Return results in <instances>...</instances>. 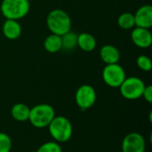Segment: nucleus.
<instances>
[{
	"label": "nucleus",
	"instance_id": "nucleus-13",
	"mask_svg": "<svg viewBox=\"0 0 152 152\" xmlns=\"http://www.w3.org/2000/svg\"><path fill=\"white\" fill-rule=\"evenodd\" d=\"M77 46H78L84 52L91 53L95 50L97 46V41L92 34L87 32H82L77 35Z\"/></svg>",
	"mask_w": 152,
	"mask_h": 152
},
{
	"label": "nucleus",
	"instance_id": "nucleus-5",
	"mask_svg": "<svg viewBox=\"0 0 152 152\" xmlns=\"http://www.w3.org/2000/svg\"><path fill=\"white\" fill-rule=\"evenodd\" d=\"M145 83L138 77H126L124 82L118 87L120 94L126 100H137L142 96L145 88Z\"/></svg>",
	"mask_w": 152,
	"mask_h": 152
},
{
	"label": "nucleus",
	"instance_id": "nucleus-4",
	"mask_svg": "<svg viewBox=\"0 0 152 152\" xmlns=\"http://www.w3.org/2000/svg\"><path fill=\"white\" fill-rule=\"evenodd\" d=\"M55 117V111L53 106L41 103L30 109L28 120L31 125L37 128H45L49 126Z\"/></svg>",
	"mask_w": 152,
	"mask_h": 152
},
{
	"label": "nucleus",
	"instance_id": "nucleus-11",
	"mask_svg": "<svg viewBox=\"0 0 152 152\" xmlns=\"http://www.w3.org/2000/svg\"><path fill=\"white\" fill-rule=\"evenodd\" d=\"M2 32L5 38L9 40H16L21 36L22 28L19 20L5 19L2 25Z\"/></svg>",
	"mask_w": 152,
	"mask_h": 152
},
{
	"label": "nucleus",
	"instance_id": "nucleus-17",
	"mask_svg": "<svg viewBox=\"0 0 152 152\" xmlns=\"http://www.w3.org/2000/svg\"><path fill=\"white\" fill-rule=\"evenodd\" d=\"M61 49L66 51H71L77 46V34L71 32V30L61 36Z\"/></svg>",
	"mask_w": 152,
	"mask_h": 152
},
{
	"label": "nucleus",
	"instance_id": "nucleus-7",
	"mask_svg": "<svg viewBox=\"0 0 152 152\" xmlns=\"http://www.w3.org/2000/svg\"><path fill=\"white\" fill-rule=\"evenodd\" d=\"M96 91L90 85L80 86L75 94L76 103L82 110L92 108L96 102Z\"/></svg>",
	"mask_w": 152,
	"mask_h": 152
},
{
	"label": "nucleus",
	"instance_id": "nucleus-21",
	"mask_svg": "<svg viewBox=\"0 0 152 152\" xmlns=\"http://www.w3.org/2000/svg\"><path fill=\"white\" fill-rule=\"evenodd\" d=\"M144 98V100L149 102V103H151L152 102V86L151 85L149 86H146L144 90H143V93H142V96Z\"/></svg>",
	"mask_w": 152,
	"mask_h": 152
},
{
	"label": "nucleus",
	"instance_id": "nucleus-18",
	"mask_svg": "<svg viewBox=\"0 0 152 152\" xmlns=\"http://www.w3.org/2000/svg\"><path fill=\"white\" fill-rule=\"evenodd\" d=\"M136 65L137 67L145 72H150L152 69V62L151 58L145 54H141L136 59Z\"/></svg>",
	"mask_w": 152,
	"mask_h": 152
},
{
	"label": "nucleus",
	"instance_id": "nucleus-19",
	"mask_svg": "<svg viewBox=\"0 0 152 152\" xmlns=\"http://www.w3.org/2000/svg\"><path fill=\"white\" fill-rule=\"evenodd\" d=\"M37 152H62V150L57 142H47L42 144Z\"/></svg>",
	"mask_w": 152,
	"mask_h": 152
},
{
	"label": "nucleus",
	"instance_id": "nucleus-14",
	"mask_svg": "<svg viewBox=\"0 0 152 152\" xmlns=\"http://www.w3.org/2000/svg\"><path fill=\"white\" fill-rule=\"evenodd\" d=\"M45 50L49 53H56L60 52L61 49V36L55 34L48 35L43 43Z\"/></svg>",
	"mask_w": 152,
	"mask_h": 152
},
{
	"label": "nucleus",
	"instance_id": "nucleus-2",
	"mask_svg": "<svg viewBox=\"0 0 152 152\" xmlns=\"http://www.w3.org/2000/svg\"><path fill=\"white\" fill-rule=\"evenodd\" d=\"M0 11L5 19L19 20L29 12L30 2L28 0H2Z\"/></svg>",
	"mask_w": 152,
	"mask_h": 152
},
{
	"label": "nucleus",
	"instance_id": "nucleus-9",
	"mask_svg": "<svg viewBox=\"0 0 152 152\" xmlns=\"http://www.w3.org/2000/svg\"><path fill=\"white\" fill-rule=\"evenodd\" d=\"M131 40L139 48H149L152 44V34L150 29L134 27L131 31Z\"/></svg>",
	"mask_w": 152,
	"mask_h": 152
},
{
	"label": "nucleus",
	"instance_id": "nucleus-10",
	"mask_svg": "<svg viewBox=\"0 0 152 152\" xmlns=\"http://www.w3.org/2000/svg\"><path fill=\"white\" fill-rule=\"evenodd\" d=\"M135 27L151 29L152 27V6L151 4H143L140 6L135 13H134Z\"/></svg>",
	"mask_w": 152,
	"mask_h": 152
},
{
	"label": "nucleus",
	"instance_id": "nucleus-1",
	"mask_svg": "<svg viewBox=\"0 0 152 152\" xmlns=\"http://www.w3.org/2000/svg\"><path fill=\"white\" fill-rule=\"evenodd\" d=\"M46 26L52 34L62 36L71 30L69 14L62 9H53L46 16Z\"/></svg>",
	"mask_w": 152,
	"mask_h": 152
},
{
	"label": "nucleus",
	"instance_id": "nucleus-22",
	"mask_svg": "<svg viewBox=\"0 0 152 152\" xmlns=\"http://www.w3.org/2000/svg\"><path fill=\"white\" fill-rule=\"evenodd\" d=\"M28 1H29V2H31V1H34V0H28Z\"/></svg>",
	"mask_w": 152,
	"mask_h": 152
},
{
	"label": "nucleus",
	"instance_id": "nucleus-12",
	"mask_svg": "<svg viewBox=\"0 0 152 152\" xmlns=\"http://www.w3.org/2000/svg\"><path fill=\"white\" fill-rule=\"evenodd\" d=\"M99 55L101 60L105 64H115L118 63L120 60L119 50L112 45H104L101 47Z\"/></svg>",
	"mask_w": 152,
	"mask_h": 152
},
{
	"label": "nucleus",
	"instance_id": "nucleus-6",
	"mask_svg": "<svg viewBox=\"0 0 152 152\" xmlns=\"http://www.w3.org/2000/svg\"><path fill=\"white\" fill-rule=\"evenodd\" d=\"M103 82L110 87L118 88L126 77L124 68L118 63L106 64L102 73Z\"/></svg>",
	"mask_w": 152,
	"mask_h": 152
},
{
	"label": "nucleus",
	"instance_id": "nucleus-15",
	"mask_svg": "<svg viewBox=\"0 0 152 152\" xmlns=\"http://www.w3.org/2000/svg\"><path fill=\"white\" fill-rule=\"evenodd\" d=\"M30 108L24 103H16L12 107L11 115L14 120L24 122L28 120Z\"/></svg>",
	"mask_w": 152,
	"mask_h": 152
},
{
	"label": "nucleus",
	"instance_id": "nucleus-20",
	"mask_svg": "<svg viewBox=\"0 0 152 152\" xmlns=\"http://www.w3.org/2000/svg\"><path fill=\"white\" fill-rule=\"evenodd\" d=\"M12 150V140L10 136L0 132V152H10Z\"/></svg>",
	"mask_w": 152,
	"mask_h": 152
},
{
	"label": "nucleus",
	"instance_id": "nucleus-3",
	"mask_svg": "<svg viewBox=\"0 0 152 152\" xmlns=\"http://www.w3.org/2000/svg\"><path fill=\"white\" fill-rule=\"evenodd\" d=\"M47 127L51 136L57 142H68L73 134L70 121L63 116H55Z\"/></svg>",
	"mask_w": 152,
	"mask_h": 152
},
{
	"label": "nucleus",
	"instance_id": "nucleus-8",
	"mask_svg": "<svg viewBox=\"0 0 152 152\" xmlns=\"http://www.w3.org/2000/svg\"><path fill=\"white\" fill-rule=\"evenodd\" d=\"M145 149V139L135 132L126 134L122 142V152H144Z\"/></svg>",
	"mask_w": 152,
	"mask_h": 152
},
{
	"label": "nucleus",
	"instance_id": "nucleus-16",
	"mask_svg": "<svg viewBox=\"0 0 152 152\" xmlns=\"http://www.w3.org/2000/svg\"><path fill=\"white\" fill-rule=\"evenodd\" d=\"M118 25L124 30H131L135 27L134 13L126 12L121 13L118 18Z\"/></svg>",
	"mask_w": 152,
	"mask_h": 152
}]
</instances>
